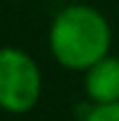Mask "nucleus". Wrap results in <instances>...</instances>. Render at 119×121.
<instances>
[{
	"label": "nucleus",
	"mask_w": 119,
	"mask_h": 121,
	"mask_svg": "<svg viewBox=\"0 0 119 121\" xmlns=\"http://www.w3.org/2000/svg\"><path fill=\"white\" fill-rule=\"evenodd\" d=\"M47 44L61 68L87 72L93 63L110 54L112 28L101 9L75 2L59 9L51 19Z\"/></svg>",
	"instance_id": "nucleus-1"
},
{
	"label": "nucleus",
	"mask_w": 119,
	"mask_h": 121,
	"mask_svg": "<svg viewBox=\"0 0 119 121\" xmlns=\"http://www.w3.org/2000/svg\"><path fill=\"white\" fill-rule=\"evenodd\" d=\"M42 95V70L28 51L0 47V109L28 114Z\"/></svg>",
	"instance_id": "nucleus-2"
},
{
	"label": "nucleus",
	"mask_w": 119,
	"mask_h": 121,
	"mask_svg": "<svg viewBox=\"0 0 119 121\" xmlns=\"http://www.w3.org/2000/svg\"><path fill=\"white\" fill-rule=\"evenodd\" d=\"M84 91L91 105L119 103V58L107 54L84 72Z\"/></svg>",
	"instance_id": "nucleus-3"
},
{
	"label": "nucleus",
	"mask_w": 119,
	"mask_h": 121,
	"mask_svg": "<svg viewBox=\"0 0 119 121\" xmlns=\"http://www.w3.org/2000/svg\"><path fill=\"white\" fill-rule=\"evenodd\" d=\"M82 121H119V103L105 105H89Z\"/></svg>",
	"instance_id": "nucleus-4"
}]
</instances>
